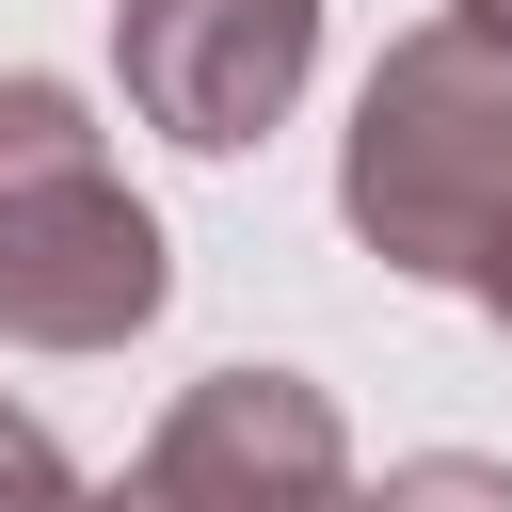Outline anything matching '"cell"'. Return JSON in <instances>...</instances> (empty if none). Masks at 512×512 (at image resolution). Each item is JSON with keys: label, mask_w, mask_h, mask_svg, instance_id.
I'll return each mask as SVG.
<instances>
[{"label": "cell", "mask_w": 512, "mask_h": 512, "mask_svg": "<svg viewBox=\"0 0 512 512\" xmlns=\"http://www.w3.org/2000/svg\"><path fill=\"white\" fill-rule=\"evenodd\" d=\"M336 208H352V240H368L384 272L464 288V272L496 256V224H512V48L464 32V16L400 32V48L368 64V96H352Z\"/></svg>", "instance_id": "1"}, {"label": "cell", "mask_w": 512, "mask_h": 512, "mask_svg": "<svg viewBox=\"0 0 512 512\" xmlns=\"http://www.w3.org/2000/svg\"><path fill=\"white\" fill-rule=\"evenodd\" d=\"M176 288L160 224L128 208V176L96 160L64 80H0V336L16 352H112L144 336Z\"/></svg>", "instance_id": "2"}, {"label": "cell", "mask_w": 512, "mask_h": 512, "mask_svg": "<svg viewBox=\"0 0 512 512\" xmlns=\"http://www.w3.org/2000/svg\"><path fill=\"white\" fill-rule=\"evenodd\" d=\"M112 512H352V432L304 368H208Z\"/></svg>", "instance_id": "3"}, {"label": "cell", "mask_w": 512, "mask_h": 512, "mask_svg": "<svg viewBox=\"0 0 512 512\" xmlns=\"http://www.w3.org/2000/svg\"><path fill=\"white\" fill-rule=\"evenodd\" d=\"M112 64H128V112L176 128V144H256L304 64H320V0H112Z\"/></svg>", "instance_id": "4"}, {"label": "cell", "mask_w": 512, "mask_h": 512, "mask_svg": "<svg viewBox=\"0 0 512 512\" xmlns=\"http://www.w3.org/2000/svg\"><path fill=\"white\" fill-rule=\"evenodd\" d=\"M352 512H512V464H480V448H416V464H384Z\"/></svg>", "instance_id": "5"}, {"label": "cell", "mask_w": 512, "mask_h": 512, "mask_svg": "<svg viewBox=\"0 0 512 512\" xmlns=\"http://www.w3.org/2000/svg\"><path fill=\"white\" fill-rule=\"evenodd\" d=\"M0 512H112V496H96V480H80V464H64V448L0 400Z\"/></svg>", "instance_id": "6"}, {"label": "cell", "mask_w": 512, "mask_h": 512, "mask_svg": "<svg viewBox=\"0 0 512 512\" xmlns=\"http://www.w3.org/2000/svg\"><path fill=\"white\" fill-rule=\"evenodd\" d=\"M464 288H480V304H496V320H512V224H496V256H480V272H464Z\"/></svg>", "instance_id": "7"}, {"label": "cell", "mask_w": 512, "mask_h": 512, "mask_svg": "<svg viewBox=\"0 0 512 512\" xmlns=\"http://www.w3.org/2000/svg\"><path fill=\"white\" fill-rule=\"evenodd\" d=\"M464 32H496V48H512V0H464Z\"/></svg>", "instance_id": "8"}]
</instances>
